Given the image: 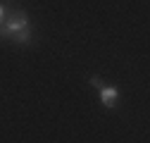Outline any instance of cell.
<instances>
[{
    "label": "cell",
    "instance_id": "cell-1",
    "mask_svg": "<svg viewBox=\"0 0 150 143\" xmlns=\"http://www.w3.org/2000/svg\"><path fill=\"white\" fill-rule=\"evenodd\" d=\"M0 38H7L14 43H29L31 41V26L29 17L22 10H10L5 22L0 24Z\"/></svg>",
    "mask_w": 150,
    "mask_h": 143
},
{
    "label": "cell",
    "instance_id": "cell-2",
    "mask_svg": "<svg viewBox=\"0 0 150 143\" xmlns=\"http://www.w3.org/2000/svg\"><path fill=\"white\" fill-rule=\"evenodd\" d=\"M98 96H100V103L105 105V107H115L117 103H119V91L115 86H98Z\"/></svg>",
    "mask_w": 150,
    "mask_h": 143
},
{
    "label": "cell",
    "instance_id": "cell-3",
    "mask_svg": "<svg viewBox=\"0 0 150 143\" xmlns=\"http://www.w3.org/2000/svg\"><path fill=\"white\" fill-rule=\"evenodd\" d=\"M7 12H10V7H5V5H0V24L5 22V17H7Z\"/></svg>",
    "mask_w": 150,
    "mask_h": 143
},
{
    "label": "cell",
    "instance_id": "cell-4",
    "mask_svg": "<svg viewBox=\"0 0 150 143\" xmlns=\"http://www.w3.org/2000/svg\"><path fill=\"white\" fill-rule=\"evenodd\" d=\"M91 84L98 88V86H103V79H100V76H91Z\"/></svg>",
    "mask_w": 150,
    "mask_h": 143
}]
</instances>
